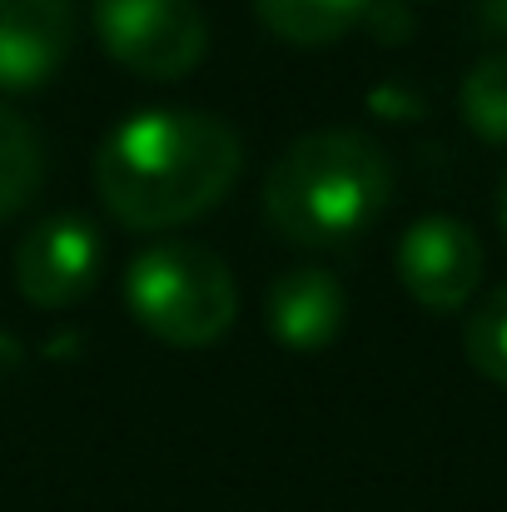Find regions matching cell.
<instances>
[{"instance_id":"1","label":"cell","mask_w":507,"mask_h":512,"mask_svg":"<svg viewBox=\"0 0 507 512\" xmlns=\"http://www.w3.org/2000/svg\"><path fill=\"white\" fill-rule=\"evenodd\" d=\"M239 135L204 110L130 115L95 155V189L125 229H174L209 214L239 179Z\"/></svg>"},{"instance_id":"2","label":"cell","mask_w":507,"mask_h":512,"mask_svg":"<svg viewBox=\"0 0 507 512\" xmlns=\"http://www.w3.org/2000/svg\"><path fill=\"white\" fill-rule=\"evenodd\" d=\"M393 204V165L358 130L294 140L264 179V219L294 249H343Z\"/></svg>"},{"instance_id":"3","label":"cell","mask_w":507,"mask_h":512,"mask_svg":"<svg viewBox=\"0 0 507 512\" xmlns=\"http://www.w3.org/2000/svg\"><path fill=\"white\" fill-rule=\"evenodd\" d=\"M125 299L135 324L174 348H204L224 339L239 314L229 264L189 239L150 244L125 274Z\"/></svg>"},{"instance_id":"4","label":"cell","mask_w":507,"mask_h":512,"mask_svg":"<svg viewBox=\"0 0 507 512\" xmlns=\"http://www.w3.org/2000/svg\"><path fill=\"white\" fill-rule=\"evenodd\" d=\"M90 20L105 55L145 80H184L209 50L194 0H90Z\"/></svg>"},{"instance_id":"5","label":"cell","mask_w":507,"mask_h":512,"mask_svg":"<svg viewBox=\"0 0 507 512\" xmlns=\"http://www.w3.org/2000/svg\"><path fill=\"white\" fill-rule=\"evenodd\" d=\"M398 284L433 314L463 309L483 284V244L463 219L428 214L398 244Z\"/></svg>"},{"instance_id":"6","label":"cell","mask_w":507,"mask_h":512,"mask_svg":"<svg viewBox=\"0 0 507 512\" xmlns=\"http://www.w3.org/2000/svg\"><path fill=\"white\" fill-rule=\"evenodd\" d=\"M105 249L90 219L55 214L40 219L15 249V284L35 309H70L100 279Z\"/></svg>"},{"instance_id":"7","label":"cell","mask_w":507,"mask_h":512,"mask_svg":"<svg viewBox=\"0 0 507 512\" xmlns=\"http://www.w3.org/2000/svg\"><path fill=\"white\" fill-rule=\"evenodd\" d=\"M75 45L70 0H0V90H40Z\"/></svg>"},{"instance_id":"8","label":"cell","mask_w":507,"mask_h":512,"mask_svg":"<svg viewBox=\"0 0 507 512\" xmlns=\"http://www.w3.org/2000/svg\"><path fill=\"white\" fill-rule=\"evenodd\" d=\"M343 319H348L343 284L324 269H294V274L274 279V289H269V334L294 353L329 348Z\"/></svg>"},{"instance_id":"9","label":"cell","mask_w":507,"mask_h":512,"mask_svg":"<svg viewBox=\"0 0 507 512\" xmlns=\"http://www.w3.org/2000/svg\"><path fill=\"white\" fill-rule=\"evenodd\" d=\"M368 5L373 0H254L259 20L299 50L343 40L358 20H368Z\"/></svg>"},{"instance_id":"10","label":"cell","mask_w":507,"mask_h":512,"mask_svg":"<svg viewBox=\"0 0 507 512\" xmlns=\"http://www.w3.org/2000/svg\"><path fill=\"white\" fill-rule=\"evenodd\" d=\"M45 184V150L40 135L0 105V219H15Z\"/></svg>"},{"instance_id":"11","label":"cell","mask_w":507,"mask_h":512,"mask_svg":"<svg viewBox=\"0 0 507 512\" xmlns=\"http://www.w3.org/2000/svg\"><path fill=\"white\" fill-rule=\"evenodd\" d=\"M458 110H463V125H468L478 140L507 145V50L483 55V60L463 75Z\"/></svg>"},{"instance_id":"12","label":"cell","mask_w":507,"mask_h":512,"mask_svg":"<svg viewBox=\"0 0 507 512\" xmlns=\"http://www.w3.org/2000/svg\"><path fill=\"white\" fill-rule=\"evenodd\" d=\"M463 353H468V363H473L488 383L507 388V284L493 289V294L473 309V319H468V329H463Z\"/></svg>"},{"instance_id":"13","label":"cell","mask_w":507,"mask_h":512,"mask_svg":"<svg viewBox=\"0 0 507 512\" xmlns=\"http://www.w3.org/2000/svg\"><path fill=\"white\" fill-rule=\"evenodd\" d=\"M498 224H503V239H507V174H503V184H498Z\"/></svg>"}]
</instances>
